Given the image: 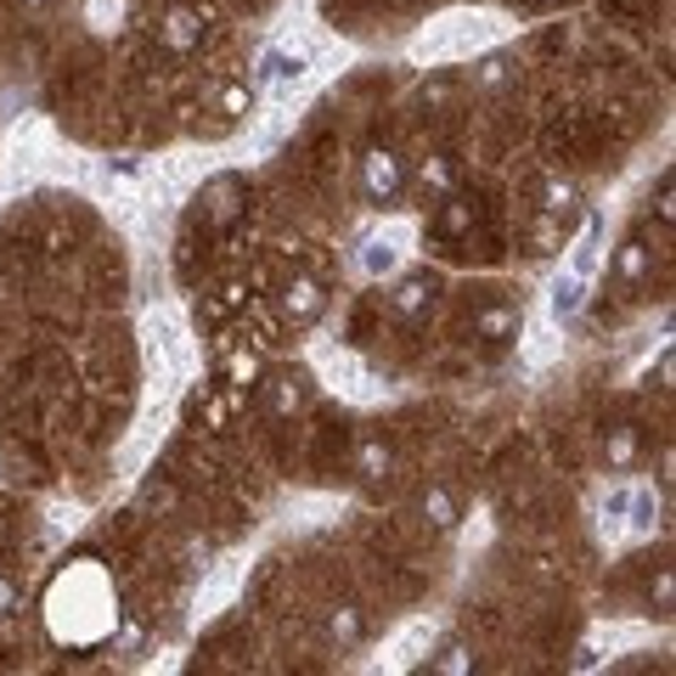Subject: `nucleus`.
Returning a JSON list of instances; mask_svg holds the SVG:
<instances>
[{
	"mask_svg": "<svg viewBox=\"0 0 676 676\" xmlns=\"http://www.w3.org/2000/svg\"><path fill=\"white\" fill-rule=\"evenodd\" d=\"M597 243H603V220H587L581 243H575V254H569V277L592 282V270H597Z\"/></svg>",
	"mask_w": 676,
	"mask_h": 676,
	"instance_id": "6ab92c4d",
	"label": "nucleus"
},
{
	"mask_svg": "<svg viewBox=\"0 0 676 676\" xmlns=\"http://www.w3.org/2000/svg\"><path fill=\"white\" fill-rule=\"evenodd\" d=\"M203 34H209V17H203L197 7H169V12L158 17V46H164L169 57H192V51L203 46Z\"/></svg>",
	"mask_w": 676,
	"mask_h": 676,
	"instance_id": "423d86ee",
	"label": "nucleus"
},
{
	"mask_svg": "<svg viewBox=\"0 0 676 676\" xmlns=\"http://www.w3.org/2000/svg\"><path fill=\"white\" fill-rule=\"evenodd\" d=\"M254 96H259V90H254L249 80H231V85L220 90V113H226V119H249V113H254Z\"/></svg>",
	"mask_w": 676,
	"mask_h": 676,
	"instance_id": "393cba45",
	"label": "nucleus"
},
{
	"mask_svg": "<svg viewBox=\"0 0 676 676\" xmlns=\"http://www.w3.org/2000/svg\"><path fill=\"white\" fill-rule=\"evenodd\" d=\"M304 74V57H288V51H270L265 62H259V80H254V90L259 85H270V80H299Z\"/></svg>",
	"mask_w": 676,
	"mask_h": 676,
	"instance_id": "b1692460",
	"label": "nucleus"
},
{
	"mask_svg": "<svg viewBox=\"0 0 676 676\" xmlns=\"http://www.w3.org/2000/svg\"><path fill=\"white\" fill-rule=\"evenodd\" d=\"M46 626L57 642H68V649H96V642H108L113 626H119V592L108 581V569L80 558L68 564L51 592H46Z\"/></svg>",
	"mask_w": 676,
	"mask_h": 676,
	"instance_id": "f257e3e1",
	"label": "nucleus"
},
{
	"mask_svg": "<svg viewBox=\"0 0 676 676\" xmlns=\"http://www.w3.org/2000/svg\"><path fill=\"white\" fill-rule=\"evenodd\" d=\"M457 519H462V507H457V496H451V485H423L418 491V524L423 530H434V535H451L457 530Z\"/></svg>",
	"mask_w": 676,
	"mask_h": 676,
	"instance_id": "9d476101",
	"label": "nucleus"
},
{
	"mask_svg": "<svg viewBox=\"0 0 676 676\" xmlns=\"http://www.w3.org/2000/svg\"><path fill=\"white\" fill-rule=\"evenodd\" d=\"M17 7H23V12H46V7H51V0H17Z\"/></svg>",
	"mask_w": 676,
	"mask_h": 676,
	"instance_id": "c756f323",
	"label": "nucleus"
},
{
	"mask_svg": "<svg viewBox=\"0 0 676 676\" xmlns=\"http://www.w3.org/2000/svg\"><path fill=\"white\" fill-rule=\"evenodd\" d=\"M277 304H282V316H288L293 327H311V322L327 311V288L311 277V270H293V277L277 288Z\"/></svg>",
	"mask_w": 676,
	"mask_h": 676,
	"instance_id": "39448f33",
	"label": "nucleus"
},
{
	"mask_svg": "<svg viewBox=\"0 0 676 676\" xmlns=\"http://www.w3.org/2000/svg\"><path fill=\"white\" fill-rule=\"evenodd\" d=\"M259 378H265V361H259L254 350H243V345H237V350L226 355V384H231V389H243V395H249V389H254Z\"/></svg>",
	"mask_w": 676,
	"mask_h": 676,
	"instance_id": "a211bd4d",
	"label": "nucleus"
},
{
	"mask_svg": "<svg viewBox=\"0 0 676 676\" xmlns=\"http://www.w3.org/2000/svg\"><path fill=\"white\" fill-rule=\"evenodd\" d=\"M626 507H631V485H615L603 496V530L615 535V530H626Z\"/></svg>",
	"mask_w": 676,
	"mask_h": 676,
	"instance_id": "a878e982",
	"label": "nucleus"
},
{
	"mask_svg": "<svg viewBox=\"0 0 676 676\" xmlns=\"http://www.w3.org/2000/svg\"><path fill=\"white\" fill-rule=\"evenodd\" d=\"M395 265H400V254H395V243H378V237H372V243H361V270L372 282H384V277H395Z\"/></svg>",
	"mask_w": 676,
	"mask_h": 676,
	"instance_id": "5701e85b",
	"label": "nucleus"
},
{
	"mask_svg": "<svg viewBox=\"0 0 676 676\" xmlns=\"http://www.w3.org/2000/svg\"><path fill=\"white\" fill-rule=\"evenodd\" d=\"M637 457H642V434H637V423H608V428H603V462L615 468V473H631Z\"/></svg>",
	"mask_w": 676,
	"mask_h": 676,
	"instance_id": "4468645a",
	"label": "nucleus"
},
{
	"mask_svg": "<svg viewBox=\"0 0 676 676\" xmlns=\"http://www.w3.org/2000/svg\"><path fill=\"white\" fill-rule=\"evenodd\" d=\"M575 203H581V186L564 181V176H547V181L535 186V209H541V220H564V215H575Z\"/></svg>",
	"mask_w": 676,
	"mask_h": 676,
	"instance_id": "2eb2a0df",
	"label": "nucleus"
},
{
	"mask_svg": "<svg viewBox=\"0 0 676 676\" xmlns=\"http://www.w3.org/2000/svg\"><path fill=\"white\" fill-rule=\"evenodd\" d=\"M468 333L480 338V345H514V338L524 333V311H519V304H507V299H496V304H485V311H473Z\"/></svg>",
	"mask_w": 676,
	"mask_h": 676,
	"instance_id": "1a4fd4ad",
	"label": "nucleus"
},
{
	"mask_svg": "<svg viewBox=\"0 0 676 676\" xmlns=\"http://www.w3.org/2000/svg\"><path fill=\"white\" fill-rule=\"evenodd\" d=\"M389 468H395V446H389V434H361V446H355V480L361 485H378L389 480Z\"/></svg>",
	"mask_w": 676,
	"mask_h": 676,
	"instance_id": "f8f14e48",
	"label": "nucleus"
},
{
	"mask_svg": "<svg viewBox=\"0 0 676 676\" xmlns=\"http://www.w3.org/2000/svg\"><path fill=\"white\" fill-rule=\"evenodd\" d=\"M514 74H519V57H514V51H485L480 62H473V85H480V90L514 85Z\"/></svg>",
	"mask_w": 676,
	"mask_h": 676,
	"instance_id": "dca6fc26",
	"label": "nucleus"
},
{
	"mask_svg": "<svg viewBox=\"0 0 676 676\" xmlns=\"http://www.w3.org/2000/svg\"><path fill=\"white\" fill-rule=\"evenodd\" d=\"M434 299H439V277L428 265H412V270H400V277L389 282V311L400 322H423L434 311Z\"/></svg>",
	"mask_w": 676,
	"mask_h": 676,
	"instance_id": "20e7f679",
	"label": "nucleus"
},
{
	"mask_svg": "<svg viewBox=\"0 0 676 676\" xmlns=\"http://www.w3.org/2000/svg\"><path fill=\"white\" fill-rule=\"evenodd\" d=\"M649 603L660 608V615H671V603H676V575L671 569H660V581L649 587Z\"/></svg>",
	"mask_w": 676,
	"mask_h": 676,
	"instance_id": "cd10ccee",
	"label": "nucleus"
},
{
	"mask_svg": "<svg viewBox=\"0 0 676 676\" xmlns=\"http://www.w3.org/2000/svg\"><path fill=\"white\" fill-rule=\"evenodd\" d=\"M361 637H366L361 603H333L327 615H322V642H327V649H355Z\"/></svg>",
	"mask_w": 676,
	"mask_h": 676,
	"instance_id": "9b49d317",
	"label": "nucleus"
},
{
	"mask_svg": "<svg viewBox=\"0 0 676 676\" xmlns=\"http://www.w3.org/2000/svg\"><path fill=\"white\" fill-rule=\"evenodd\" d=\"M406 192H418L423 203H439L446 192H457V158L451 153H428L418 169H406Z\"/></svg>",
	"mask_w": 676,
	"mask_h": 676,
	"instance_id": "6e6552de",
	"label": "nucleus"
},
{
	"mask_svg": "<svg viewBox=\"0 0 676 676\" xmlns=\"http://www.w3.org/2000/svg\"><path fill=\"white\" fill-rule=\"evenodd\" d=\"M608 270H615L620 288H642V282H649V270H654V249L642 243V237H626V243L615 249V259H608Z\"/></svg>",
	"mask_w": 676,
	"mask_h": 676,
	"instance_id": "ddd939ff",
	"label": "nucleus"
},
{
	"mask_svg": "<svg viewBox=\"0 0 676 676\" xmlns=\"http://www.w3.org/2000/svg\"><path fill=\"white\" fill-rule=\"evenodd\" d=\"M530 7H553V0H530Z\"/></svg>",
	"mask_w": 676,
	"mask_h": 676,
	"instance_id": "7c9ffc66",
	"label": "nucleus"
},
{
	"mask_svg": "<svg viewBox=\"0 0 676 676\" xmlns=\"http://www.w3.org/2000/svg\"><path fill=\"white\" fill-rule=\"evenodd\" d=\"M361 197L372 203V209H400V197H406V158L395 147H366L361 153Z\"/></svg>",
	"mask_w": 676,
	"mask_h": 676,
	"instance_id": "f03ea898",
	"label": "nucleus"
},
{
	"mask_svg": "<svg viewBox=\"0 0 676 676\" xmlns=\"http://www.w3.org/2000/svg\"><path fill=\"white\" fill-rule=\"evenodd\" d=\"M473 220H480V203L462 197V192H446L434 203V215H428V237H439V243H462V237L473 231Z\"/></svg>",
	"mask_w": 676,
	"mask_h": 676,
	"instance_id": "0eeeda50",
	"label": "nucleus"
},
{
	"mask_svg": "<svg viewBox=\"0 0 676 676\" xmlns=\"http://www.w3.org/2000/svg\"><path fill=\"white\" fill-rule=\"evenodd\" d=\"M581 311H587V282L564 270V277L553 282V316H558V322H575Z\"/></svg>",
	"mask_w": 676,
	"mask_h": 676,
	"instance_id": "aec40b11",
	"label": "nucleus"
},
{
	"mask_svg": "<svg viewBox=\"0 0 676 676\" xmlns=\"http://www.w3.org/2000/svg\"><path fill=\"white\" fill-rule=\"evenodd\" d=\"M654 215H660V226H676V181H671V169L654 186Z\"/></svg>",
	"mask_w": 676,
	"mask_h": 676,
	"instance_id": "bb28decb",
	"label": "nucleus"
},
{
	"mask_svg": "<svg viewBox=\"0 0 676 676\" xmlns=\"http://www.w3.org/2000/svg\"><path fill=\"white\" fill-rule=\"evenodd\" d=\"M243 299H249L243 282H226V288H215L209 299H197V322H220V316H231Z\"/></svg>",
	"mask_w": 676,
	"mask_h": 676,
	"instance_id": "4be33fe9",
	"label": "nucleus"
},
{
	"mask_svg": "<svg viewBox=\"0 0 676 676\" xmlns=\"http://www.w3.org/2000/svg\"><path fill=\"white\" fill-rule=\"evenodd\" d=\"M17 608H23V592H17V581H12V575H0V620H12Z\"/></svg>",
	"mask_w": 676,
	"mask_h": 676,
	"instance_id": "c85d7f7f",
	"label": "nucleus"
},
{
	"mask_svg": "<svg viewBox=\"0 0 676 676\" xmlns=\"http://www.w3.org/2000/svg\"><path fill=\"white\" fill-rule=\"evenodd\" d=\"M254 389H259V406H265L270 423H293L304 412V400H311V384H304V372H293V366L265 372Z\"/></svg>",
	"mask_w": 676,
	"mask_h": 676,
	"instance_id": "7ed1b4c3",
	"label": "nucleus"
},
{
	"mask_svg": "<svg viewBox=\"0 0 676 676\" xmlns=\"http://www.w3.org/2000/svg\"><path fill=\"white\" fill-rule=\"evenodd\" d=\"M428 671H439V676H468V671H473L468 642H462V637H446V642L428 654Z\"/></svg>",
	"mask_w": 676,
	"mask_h": 676,
	"instance_id": "412c9836",
	"label": "nucleus"
},
{
	"mask_svg": "<svg viewBox=\"0 0 676 676\" xmlns=\"http://www.w3.org/2000/svg\"><path fill=\"white\" fill-rule=\"evenodd\" d=\"M660 514H665V502H660L649 485H637V491H631V507H626V530H631V535H649V530L660 524Z\"/></svg>",
	"mask_w": 676,
	"mask_h": 676,
	"instance_id": "f3484780",
	"label": "nucleus"
}]
</instances>
